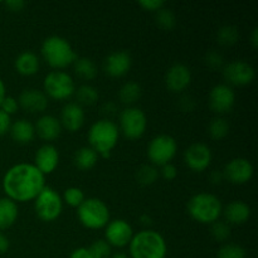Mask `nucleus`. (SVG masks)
I'll list each match as a JSON object with an SVG mask.
<instances>
[{
  "label": "nucleus",
  "mask_w": 258,
  "mask_h": 258,
  "mask_svg": "<svg viewBox=\"0 0 258 258\" xmlns=\"http://www.w3.org/2000/svg\"><path fill=\"white\" fill-rule=\"evenodd\" d=\"M76 100L80 106H92L95 105L96 102L100 98V95H98V91L96 90L93 86L91 85H82L75 91Z\"/></svg>",
  "instance_id": "29"
},
{
  "label": "nucleus",
  "mask_w": 258,
  "mask_h": 258,
  "mask_svg": "<svg viewBox=\"0 0 258 258\" xmlns=\"http://www.w3.org/2000/svg\"><path fill=\"white\" fill-rule=\"evenodd\" d=\"M139 5H140L144 10L156 13L158 10H160L161 8L165 7V2H163V0H141V2H139Z\"/></svg>",
  "instance_id": "40"
},
{
  "label": "nucleus",
  "mask_w": 258,
  "mask_h": 258,
  "mask_svg": "<svg viewBox=\"0 0 258 258\" xmlns=\"http://www.w3.org/2000/svg\"><path fill=\"white\" fill-rule=\"evenodd\" d=\"M15 70L19 75L29 77V76L35 75L39 71V58L35 53L30 52V50H25V52L20 53L15 59Z\"/></svg>",
  "instance_id": "24"
},
{
  "label": "nucleus",
  "mask_w": 258,
  "mask_h": 258,
  "mask_svg": "<svg viewBox=\"0 0 258 258\" xmlns=\"http://www.w3.org/2000/svg\"><path fill=\"white\" fill-rule=\"evenodd\" d=\"M35 134L44 141H53L59 138L62 133V125L59 118L52 115H43L38 118L34 126Z\"/></svg>",
  "instance_id": "21"
},
{
  "label": "nucleus",
  "mask_w": 258,
  "mask_h": 258,
  "mask_svg": "<svg viewBox=\"0 0 258 258\" xmlns=\"http://www.w3.org/2000/svg\"><path fill=\"white\" fill-rule=\"evenodd\" d=\"M133 237V227L125 219H113L105 227V241L111 247L123 248L130 244Z\"/></svg>",
  "instance_id": "11"
},
{
  "label": "nucleus",
  "mask_w": 258,
  "mask_h": 258,
  "mask_svg": "<svg viewBox=\"0 0 258 258\" xmlns=\"http://www.w3.org/2000/svg\"><path fill=\"white\" fill-rule=\"evenodd\" d=\"M0 110L4 111V112L9 116L14 115V113H17V111L19 110V103H18V100L17 98L12 97V96H5L2 105H0Z\"/></svg>",
  "instance_id": "39"
},
{
  "label": "nucleus",
  "mask_w": 258,
  "mask_h": 258,
  "mask_svg": "<svg viewBox=\"0 0 258 258\" xmlns=\"http://www.w3.org/2000/svg\"><path fill=\"white\" fill-rule=\"evenodd\" d=\"M211 234L214 241L223 243L231 237V226L224 221L214 222L211 227Z\"/></svg>",
  "instance_id": "36"
},
{
  "label": "nucleus",
  "mask_w": 258,
  "mask_h": 258,
  "mask_svg": "<svg viewBox=\"0 0 258 258\" xmlns=\"http://www.w3.org/2000/svg\"><path fill=\"white\" fill-rule=\"evenodd\" d=\"M88 251L92 258H110L112 254V247L105 239H97L88 247Z\"/></svg>",
  "instance_id": "37"
},
{
  "label": "nucleus",
  "mask_w": 258,
  "mask_h": 258,
  "mask_svg": "<svg viewBox=\"0 0 258 258\" xmlns=\"http://www.w3.org/2000/svg\"><path fill=\"white\" fill-rule=\"evenodd\" d=\"M118 123H120L118 130L126 139L138 140L145 134L146 127H148V117L140 108L127 107L121 111Z\"/></svg>",
  "instance_id": "10"
},
{
  "label": "nucleus",
  "mask_w": 258,
  "mask_h": 258,
  "mask_svg": "<svg viewBox=\"0 0 258 258\" xmlns=\"http://www.w3.org/2000/svg\"><path fill=\"white\" fill-rule=\"evenodd\" d=\"M59 164V153L57 148L50 144L40 146L34 156V165L43 175L52 174Z\"/></svg>",
  "instance_id": "19"
},
{
  "label": "nucleus",
  "mask_w": 258,
  "mask_h": 258,
  "mask_svg": "<svg viewBox=\"0 0 258 258\" xmlns=\"http://www.w3.org/2000/svg\"><path fill=\"white\" fill-rule=\"evenodd\" d=\"M19 209L15 202L9 198H0V232L10 228L17 222Z\"/></svg>",
  "instance_id": "25"
},
{
  "label": "nucleus",
  "mask_w": 258,
  "mask_h": 258,
  "mask_svg": "<svg viewBox=\"0 0 258 258\" xmlns=\"http://www.w3.org/2000/svg\"><path fill=\"white\" fill-rule=\"evenodd\" d=\"M81 224L88 229L105 228L110 222V211L105 202L97 198H87L77 208Z\"/></svg>",
  "instance_id": "6"
},
{
  "label": "nucleus",
  "mask_w": 258,
  "mask_h": 258,
  "mask_svg": "<svg viewBox=\"0 0 258 258\" xmlns=\"http://www.w3.org/2000/svg\"><path fill=\"white\" fill-rule=\"evenodd\" d=\"M9 133L15 143L20 144V145H27V144L32 143L34 139L35 128L32 122L24 120V118H20L12 123Z\"/></svg>",
  "instance_id": "23"
},
{
  "label": "nucleus",
  "mask_w": 258,
  "mask_h": 258,
  "mask_svg": "<svg viewBox=\"0 0 258 258\" xmlns=\"http://www.w3.org/2000/svg\"><path fill=\"white\" fill-rule=\"evenodd\" d=\"M196 100L189 95H184L179 98L178 106L183 112H191L196 108Z\"/></svg>",
  "instance_id": "41"
},
{
  "label": "nucleus",
  "mask_w": 258,
  "mask_h": 258,
  "mask_svg": "<svg viewBox=\"0 0 258 258\" xmlns=\"http://www.w3.org/2000/svg\"><path fill=\"white\" fill-rule=\"evenodd\" d=\"M209 179H211V183L213 184V185H219V184H221L222 181L224 180L223 171H221V170L212 171V174H211V176H209Z\"/></svg>",
  "instance_id": "46"
},
{
  "label": "nucleus",
  "mask_w": 258,
  "mask_h": 258,
  "mask_svg": "<svg viewBox=\"0 0 258 258\" xmlns=\"http://www.w3.org/2000/svg\"><path fill=\"white\" fill-rule=\"evenodd\" d=\"M251 44L253 48L258 47V29L257 28H254L253 32H252V34H251Z\"/></svg>",
  "instance_id": "49"
},
{
  "label": "nucleus",
  "mask_w": 258,
  "mask_h": 258,
  "mask_svg": "<svg viewBox=\"0 0 258 258\" xmlns=\"http://www.w3.org/2000/svg\"><path fill=\"white\" fill-rule=\"evenodd\" d=\"M34 209L38 218L43 222H53L59 218L63 211L62 197L50 186H44L34 199Z\"/></svg>",
  "instance_id": "8"
},
{
  "label": "nucleus",
  "mask_w": 258,
  "mask_h": 258,
  "mask_svg": "<svg viewBox=\"0 0 258 258\" xmlns=\"http://www.w3.org/2000/svg\"><path fill=\"white\" fill-rule=\"evenodd\" d=\"M40 52L47 64L55 71L64 70L68 66L73 64L78 58L71 43L59 35L48 37L43 42Z\"/></svg>",
  "instance_id": "4"
},
{
  "label": "nucleus",
  "mask_w": 258,
  "mask_h": 258,
  "mask_svg": "<svg viewBox=\"0 0 258 258\" xmlns=\"http://www.w3.org/2000/svg\"><path fill=\"white\" fill-rule=\"evenodd\" d=\"M208 134L213 140H222L229 134V123L223 117H214L208 125Z\"/></svg>",
  "instance_id": "30"
},
{
  "label": "nucleus",
  "mask_w": 258,
  "mask_h": 258,
  "mask_svg": "<svg viewBox=\"0 0 258 258\" xmlns=\"http://www.w3.org/2000/svg\"><path fill=\"white\" fill-rule=\"evenodd\" d=\"M73 70L77 77H80L83 81H92L97 76V66L91 58H77L73 63Z\"/></svg>",
  "instance_id": "27"
},
{
  "label": "nucleus",
  "mask_w": 258,
  "mask_h": 258,
  "mask_svg": "<svg viewBox=\"0 0 258 258\" xmlns=\"http://www.w3.org/2000/svg\"><path fill=\"white\" fill-rule=\"evenodd\" d=\"M70 258H92L90 254L87 247H80V248H76L75 251L71 253Z\"/></svg>",
  "instance_id": "45"
},
{
  "label": "nucleus",
  "mask_w": 258,
  "mask_h": 258,
  "mask_svg": "<svg viewBox=\"0 0 258 258\" xmlns=\"http://www.w3.org/2000/svg\"><path fill=\"white\" fill-rule=\"evenodd\" d=\"M45 96L55 101H66L75 95L76 85L71 75L64 71H52L43 82Z\"/></svg>",
  "instance_id": "7"
},
{
  "label": "nucleus",
  "mask_w": 258,
  "mask_h": 258,
  "mask_svg": "<svg viewBox=\"0 0 258 258\" xmlns=\"http://www.w3.org/2000/svg\"><path fill=\"white\" fill-rule=\"evenodd\" d=\"M2 184L7 198L15 203H25L34 201L44 189L45 176L34 164L19 163L4 174Z\"/></svg>",
  "instance_id": "1"
},
{
  "label": "nucleus",
  "mask_w": 258,
  "mask_h": 258,
  "mask_svg": "<svg viewBox=\"0 0 258 258\" xmlns=\"http://www.w3.org/2000/svg\"><path fill=\"white\" fill-rule=\"evenodd\" d=\"M10 126H12V117L0 110V136L9 133Z\"/></svg>",
  "instance_id": "43"
},
{
  "label": "nucleus",
  "mask_w": 258,
  "mask_h": 258,
  "mask_svg": "<svg viewBox=\"0 0 258 258\" xmlns=\"http://www.w3.org/2000/svg\"><path fill=\"white\" fill-rule=\"evenodd\" d=\"M224 80L233 86H247L253 82L256 71L244 60H233L223 67ZM228 85V86H229Z\"/></svg>",
  "instance_id": "13"
},
{
  "label": "nucleus",
  "mask_w": 258,
  "mask_h": 258,
  "mask_svg": "<svg viewBox=\"0 0 258 258\" xmlns=\"http://www.w3.org/2000/svg\"><path fill=\"white\" fill-rule=\"evenodd\" d=\"M9 247H10L9 239H8V237L5 236L4 233H2V232H0V254L7 253L8 249H9Z\"/></svg>",
  "instance_id": "47"
},
{
  "label": "nucleus",
  "mask_w": 258,
  "mask_h": 258,
  "mask_svg": "<svg viewBox=\"0 0 258 258\" xmlns=\"http://www.w3.org/2000/svg\"><path fill=\"white\" fill-rule=\"evenodd\" d=\"M246 249L236 243H226L218 249L217 258H246Z\"/></svg>",
  "instance_id": "35"
},
{
  "label": "nucleus",
  "mask_w": 258,
  "mask_h": 258,
  "mask_svg": "<svg viewBox=\"0 0 258 258\" xmlns=\"http://www.w3.org/2000/svg\"><path fill=\"white\" fill-rule=\"evenodd\" d=\"M85 118L86 115L82 106L76 102H70L62 108L59 122L62 128H66L68 133H76L83 126Z\"/></svg>",
  "instance_id": "20"
},
{
  "label": "nucleus",
  "mask_w": 258,
  "mask_h": 258,
  "mask_svg": "<svg viewBox=\"0 0 258 258\" xmlns=\"http://www.w3.org/2000/svg\"><path fill=\"white\" fill-rule=\"evenodd\" d=\"M118 138H120L118 126L108 118L96 121L87 134L90 148L93 149L98 156L101 155L103 158L110 156L111 151L117 145Z\"/></svg>",
  "instance_id": "3"
},
{
  "label": "nucleus",
  "mask_w": 258,
  "mask_h": 258,
  "mask_svg": "<svg viewBox=\"0 0 258 258\" xmlns=\"http://www.w3.org/2000/svg\"><path fill=\"white\" fill-rule=\"evenodd\" d=\"M209 107L213 112L218 115L229 112L236 103V93L233 88L227 83H219L216 85L209 92L208 97Z\"/></svg>",
  "instance_id": "12"
},
{
  "label": "nucleus",
  "mask_w": 258,
  "mask_h": 258,
  "mask_svg": "<svg viewBox=\"0 0 258 258\" xmlns=\"http://www.w3.org/2000/svg\"><path fill=\"white\" fill-rule=\"evenodd\" d=\"M140 221H141V223L145 224V226H149V224L151 223V218H150V217H149V216H146V214H145V216L141 217Z\"/></svg>",
  "instance_id": "52"
},
{
  "label": "nucleus",
  "mask_w": 258,
  "mask_h": 258,
  "mask_svg": "<svg viewBox=\"0 0 258 258\" xmlns=\"http://www.w3.org/2000/svg\"><path fill=\"white\" fill-rule=\"evenodd\" d=\"M5 96H7V88H5L4 81L0 78V105H2L3 100L5 98Z\"/></svg>",
  "instance_id": "50"
},
{
  "label": "nucleus",
  "mask_w": 258,
  "mask_h": 258,
  "mask_svg": "<svg viewBox=\"0 0 258 258\" xmlns=\"http://www.w3.org/2000/svg\"><path fill=\"white\" fill-rule=\"evenodd\" d=\"M75 165L77 166L80 170H91L93 166L97 164L98 161V155L93 149H91L90 146H83V148L78 149L75 154Z\"/></svg>",
  "instance_id": "26"
},
{
  "label": "nucleus",
  "mask_w": 258,
  "mask_h": 258,
  "mask_svg": "<svg viewBox=\"0 0 258 258\" xmlns=\"http://www.w3.org/2000/svg\"><path fill=\"white\" fill-rule=\"evenodd\" d=\"M116 111H117V106H116L113 102L105 103V105H103V107H102V112L105 113V115H107V116L115 115Z\"/></svg>",
  "instance_id": "48"
},
{
  "label": "nucleus",
  "mask_w": 258,
  "mask_h": 258,
  "mask_svg": "<svg viewBox=\"0 0 258 258\" xmlns=\"http://www.w3.org/2000/svg\"><path fill=\"white\" fill-rule=\"evenodd\" d=\"M131 64H133V59H131L130 53L126 50H116L106 57L103 68L110 77L118 78L125 76L130 71Z\"/></svg>",
  "instance_id": "17"
},
{
  "label": "nucleus",
  "mask_w": 258,
  "mask_h": 258,
  "mask_svg": "<svg viewBox=\"0 0 258 258\" xmlns=\"http://www.w3.org/2000/svg\"><path fill=\"white\" fill-rule=\"evenodd\" d=\"M110 258H130V256L126 253H123V252H116V253L111 254Z\"/></svg>",
  "instance_id": "51"
},
{
  "label": "nucleus",
  "mask_w": 258,
  "mask_h": 258,
  "mask_svg": "<svg viewBox=\"0 0 258 258\" xmlns=\"http://www.w3.org/2000/svg\"><path fill=\"white\" fill-rule=\"evenodd\" d=\"M228 224H234V226H241L244 224L251 217V208L247 203L242 201H233L227 204L222 211Z\"/></svg>",
  "instance_id": "22"
},
{
  "label": "nucleus",
  "mask_w": 258,
  "mask_h": 258,
  "mask_svg": "<svg viewBox=\"0 0 258 258\" xmlns=\"http://www.w3.org/2000/svg\"><path fill=\"white\" fill-rule=\"evenodd\" d=\"M191 83V72L188 66L183 63H175L168 70L165 75V85L168 90L174 93L185 91Z\"/></svg>",
  "instance_id": "16"
},
{
  "label": "nucleus",
  "mask_w": 258,
  "mask_h": 258,
  "mask_svg": "<svg viewBox=\"0 0 258 258\" xmlns=\"http://www.w3.org/2000/svg\"><path fill=\"white\" fill-rule=\"evenodd\" d=\"M159 174L165 180H174L176 178V175H178V170H176V168L173 164H166V165L161 166V169L159 170Z\"/></svg>",
  "instance_id": "42"
},
{
  "label": "nucleus",
  "mask_w": 258,
  "mask_h": 258,
  "mask_svg": "<svg viewBox=\"0 0 258 258\" xmlns=\"http://www.w3.org/2000/svg\"><path fill=\"white\" fill-rule=\"evenodd\" d=\"M141 93H143L141 86L138 82L130 81V82H126L121 86L120 91H118V100L123 105L131 106L140 100Z\"/></svg>",
  "instance_id": "28"
},
{
  "label": "nucleus",
  "mask_w": 258,
  "mask_h": 258,
  "mask_svg": "<svg viewBox=\"0 0 258 258\" xmlns=\"http://www.w3.org/2000/svg\"><path fill=\"white\" fill-rule=\"evenodd\" d=\"M223 175L229 183L242 185L248 183L253 176V165L246 158H234L224 166Z\"/></svg>",
  "instance_id": "15"
},
{
  "label": "nucleus",
  "mask_w": 258,
  "mask_h": 258,
  "mask_svg": "<svg viewBox=\"0 0 258 258\" xmlns=\"http://www.w3.org/2000/svg\"><path fill=\"white\" fill-rule=\"evenodd\" d=\"M128 252L130 258H165L168 244L159 232L144 229L134 234Z\"/></svg>",
  "instance_id": "2"
},
{
  "label": "nucleus",
  "mask_w": 258,
  "mask_h": 258,
  "mask_svg": "<svg viewBox=\"0 0 258 258\" xmlns=\"http://www.w3.org/2000/svg\"><path fill=\"white\" fill-rule=\"evenodd\" d=\"M155 22L156 25L161 29L171 30L176 25V17L173 10L164 7L155 13Z\"/></svg>",
  "instance_id": "33"
},
{
  "label": "nucleus",
  "mask_w": 258,
  "mask_h": 258,
  "mask_svg": "<svg viewBox=\"0 0 258 258\" xmlns=\"http://www.w3.org/2000/svg\"><path fill=\"white\" fill-rule=\"evenodd\" d=\"M223 63V57H222L221 53L216 52V50H211V52H208L206 54V64L211 70H219V68H222Z\"/></svg>",
  "instance_id": "38"
},
{
  "label": "nucleus",
  "mask_w": 258,
  "mask_h": 258,
  "mask_svg": "<svg viewBox=\"0 0 258 258\" xmlns=\"http://www.w3.org/2000/svg\"><path fill=\"white\" fill-rule=\"evenodd\" d=\"M4 4L10 12H20L25 7V2H23V0H8Z\"/></svg>",
  "instance_id": "44"
},
{
  "label": "nucleus",
  "mask_w": 258,
  "mask_h": 258,
  "mask_svg": "<svg viewBox=\"0 0 258 258\" xmlns=\"http://www.w3.org/2000/svg\"><path fill=\"white\" fill-rule=\"evenodd\" d=\"M184 161L194 173H202L207 170L212 163L211 148L203 143L191 144L184 153Z\"/></svg>",
  "instance_id": "14"
},
{
  "label": "nucleus",
  "mask_w": 258,
  "mask_h": 258,
  "mask_svg": "<svg viewBox=\"0 0 258 258\" xmlns=\"http://www.w3.org/2000/svg\"><path fill=\"white\" fill-rule=\"evenodd\" d=\"M159 176H160V174H159L158 168L154 165H148V164L140 166L136 171V180H138L139 184L145 186L155 183Z\"/></svg>",
  "instance_id": "32"
},
{
  "label": "nucleus",
  "mask_w": 258,
  "mask_h": 258,
  "mask_svg": "<svg viewBox=\"0 0 258 258\" xmlns=\"http://www.w3.org/2000/svg\"><path fill=\"white\" fill-rule=\"evenodd\" d=\"M0 4H2V2H0Z\"/></svg>",
  "instance_id": "53"
},
{
  "label": "nucleus",
  "mask_w": 258,
  "mask_h": 258,
  "mask_svg": "<svg viewBox=\"0 0 258 258\" xmlns=\"http://www.w3.org/2000/svg\"><path fill=\"white\" fill-rule=\"evenodd\" d=\"M178 151V143L170 135H158L149 143L148 158L154 166H164L170 164Z\"/></svg>",
  "instance_id": "9"
},
{
  "label": "nucleus",
  "mask_w": 258,
  "mask_h": 258,
  "mask_svg": "<svg viewBox=\"0 0 258 258\" xmlns=\"http://www.w3.org/2000/svg\"><path fill=\"white\" fill-rule=\"evenodd\" d=\"M239 39L238 29L233 25H224V27L219 28L217 32V40L223 47H231L234 45Z\"/></svg>",
  "instance_id": "31"
},
{
  "label": "nucleus",
  "mask_w": 258,
  "mask_h": 258,
  "mask_svg": "<svg viewBox=\"0 0 258 258\" xmlns=\"http://www.w3.org/2000/svg\"><path fill=\"white\" fill-rule=\"evenodd\" d=\"M19 107L28 113L44 112L48 107V97L45 93L35 88H28L19 95Z\"/></svg>",
  "instance_id": "18"
},
{
  "label": "nucleus",
  "mask_w": 258,
  "mask_h": 258,
  "mask_svg": "<svg viewBox=\"0 0 258 258\" xmlns=\"http://www.w3.org/2000/svg\"><path fill=\"white\" fill-rule=\"evenodd\" d=\"M86 197L82 189L77 188V186H71V188L64 190L62 201L67 203L70 207H72V208H78L83 203Z\"/></svg>",
  "instance_id": "34"
},
{
  "label": "nucleus",
  "mask_w": 258,
  "mask_h": 258,
  "mask_svg": "<svg viewBox=\"0 0 258 258\" xmlns=\"http://www.w3.org/2000/svg\"><path fill=\"white\" fill-rule=\"evenodd\" d=\"M222 211V202L214 194L198 193L188 202L189 216L202 224H212L219 221Z\"/></svg>",
  "instance_id": "5"
}]
</instances>
